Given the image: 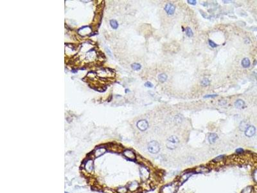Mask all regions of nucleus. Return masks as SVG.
Listing matches in <instances>:
<instances>
[{
	"mask_svg": "<svg viewBox=\"0 0 257 193\" xmlns=\"http://www.w3.org/2000/svg\"><path fill=\"white\" fill-rule=\"evenodd\" d=\"M179 140L178 138L175 136H171L167 140V142L166 146L167 148L170 149H174L177 147V145L179 144Z\"/></svg>",
	"mask_w": 257,
	"mask_h": 193,
	"instance_id": "1",
	"label": "nucleus"
},
{
	"mask_svg": "<svg viewBox=\"0 0 257 193\" xmlns=\"http://www.w3.org/2000/svg\"><path fill=\"white\" fill-rule=\"evenodd\" d=\"M148 150L151 153L156 154L160 150V146L157 141L153 140L150 142L148 144Z\"/></svg>",
	"mask_w": 257,
	"mask_h": 193,
	"instance_id": "2",
	"label": "nucleus"
},
{
	"mask_svg": "<svg viewBox=\"0 0 257 193\" xmlns=\"http://www.w3.org/2000/svg\"><path fill=\"white\" fill-rule=\"evenodd\" d=\"M137 127L139 130H141L142 131H144L148 128L149 127V124L147 122V121L145 120H141L138 121L137 122Z\"/></svg>",
	"mask_w": 257,
	"mask_h": 193,
	"instance_id": "3",
	"label": "nucleus"
},
{
	"mask_svg": "<svg viewBox=\"0 0 257 193\" xmlns=\"http://www.w3.org/2000/svg\"><path fill=\"white\" fill-rule=\"evenodd\" d=\"M84 168H85L86 171L87 172H90V173H91V172L93 171V168H94L93 160H87V162H86L85 165H84Z\"/></svg>",
	"mask_w": 257,
	"mask_h": 193,
	"instance_id": "4",
	"label": "nucleus"
},
{
	"mask_svg": "<svg viewBox=\"0 0 257 193\" xmlns=\"http://www.w3.org/2000/svg\"><path fill=\"white\" fill-rule=\"evenodd\" d=\"M139 172H140V176L143 180H146L149 178V172L148 170L145 167H142L139 169Z\"/></svg>",
	"mask_w": 257,
	"mask_h": 193,
	"instance_id": "5",
	"label": "nucleus"
},
{
	"mask_svg": "<svg viewBox=\"0 0 257 193\" xmlns=\"http://www.w3.org/2000/svg\"><path fill=\"white\" fill-rule=\"evenodd\" d=\"M175 7L172 3H167L165 7V10L168 15H172L175 12Z\"/></svg>",
	"mask_w": 257,
	"mask_h": 193,
	"instance_id": "6",
	"label": "nucleus"
},
{
	"mask_svg": "<svg viewBox=\"0 0 257 193\" xmlns=\"http://www.w3.org/2000/svg\"><path fill=\"white\" fill-rule=\"evenodd\" d=\"M255 132H256L255 127L253 126H249L245 131V134L247 137H251L255 134Z\"/></svg>",
	"mask_w": 257,
	"mask_h": 193,
	"instance_id": "7",
	"label": "nucleus"
},
{
	"mask_svg": "<svg viewBox=\"0 0 257 193\" xmlns=\"http://www.w3.org/2000/svg\"><path fill=\"white\" fill-rule=\"evenodd\" d=\"M123 155L125 156L127 159L130 160H132V161L135 160V158H136V156H135L134 152H132V151L129 150V149H127V150L123 151Z\"/></svg>",
	"mask_w": 257,
	"mask_h": 193,
	"instance_id": "8",
	"label": "nucleus"
},
{
	"mask_svg": "<svg viewBox=\"0 0 257 193\" xmlns=\"http://www.w3.org/2000/svg\"><path fill=\"white\" fill-rule=\"evenodd\" d=\"M106 152V149L104 148V147H100V148L97 149L95 151H94V156L95 158H98V157H100V156H102V155H104V153Z\"/></svg>",
	"mask_w": 257,
	"mask_h": 193,
	"instance_id": "9",
	"label": "nucleus"
},
{
	"mask_svg": "<svg viewBox=\"0 0 257 193\" xmlns=\"http://www.w3.org/2000/svg\"><path fill=\"white\" fill-rule=\"evenodd\" d=\"M235 106L238 109H242L245 106V102L242 99H238L235 102Z\"/></svg>",
	"mask_w": 257,
	"mask_h": 193,
	"instance_id": "10",
	"label": "nucleus"
},
{
	"mask_svg": "<svg viewBox=\"0 0 257 193\" xmlns=\"http://www.w3.org/2000/svg\"><path fill=\"white\" fill-rule=\"evenodd\" d=\"M138 187H139V184H138V183L137 181H133L132 183H131V184L129 185V189L131 191L133 192V191H136L137 189H138Z\"/></svg>",
	"mask_w": 257,
	"mask_h": 193,
	"instance_id": "11",
	"label": "nucleus"
},
{
	"mask_svg": "<svg viewBox=\"0 0 257 193\" xmlns=\"http://www.w3.org/2000/svg\"><path fill=\"white\" fill-rule=\"evenodd\" d=\"M218 138V136L215 133H211L208 137V141L210 142V144H213L215 143L217 139Z\"/></svg>",
	"mask_w": 257,
	"mask_h": 193,
	"instance_id": "12",
	"label": "nucleus"
},
{
	"mask_svg": "<svg viewBox=\"0 0 257 193\" xmlns=\"http://www.w3.org/2000/svg\"><path fill=\"white\" fill-rule=\"evenodd\" d=\"M174 187L172 185L165 187L163 189V193H174Z\"/></svg>",
	"mask_w": 257,
	"mask_h": 193,
	"instance_id": "13",
	"label": "nucleus"
},
{
	"mask_svg": "<svg viewBox=\"0 0 257 193\" xmlns=\"http://www.w3.org/2000/svg\"><path fill=\"white\" fill-rule=\"evenodd\" d=\"M250 64H251V63H250L249 59H248V58L245 57V58L242 59V66L244 68H246L249 67Z\"/></svg>",
	"mask_w": 257,
	"mask_h": 193,
	"instance_id": "14",
	"label": "nucleus"
},
{
	"mask_svg": "<svg viewBox=\"0 0 257 193\" xmlns=\"http://www.w3.org/2000/svg\"><path fill=\"white\" fill-rule=\"evenodd\" d=\"M158 80H159V82H161V83H164V82H165V81L167 80V76L164 73H160V74L158 76Z\"/></svg>",
	"mask_w": 257,
	"mask_h": 193,
	"instance_id": "15",
	"label": "nucleus"
},
{
	"mask_svg": "<svg viewBox=\"0 0 257 193\" xmlns=\"http://www.w3.org/2000/svg\"><path fill=\"white\" fill-rule=\"evenodd\" d=\"M248 127H249L248 122H246V121H242V122H241V124L239 126V128H240V130L241 131H245Z\"/></svg>",
	"mask_w": 257,
	"mask_h": 193,
	"instance_id": "16",
	"label": "nucleus"
},
{
	"mask_svg": "<svg viewBox=\"0 0 257 193\" xmlns=\"http://www.w3.org/2000/svg\"><path fill=\"white\" fill-rule=\"evenodd\" d=\"M110 25H111V27L114 29H116L118 28V23L117 21L114 20V19H111L110 21Z\"/></svg>",
	"mask_w": 257,
	"mask_h": 193,
	"instance_id": "17",
	"label": "nucleus"
},
{
	"mask_svg": "<svg viewBox=\"0 0 257 193\" xmlns=\"http://www.w3.org/2000/svg\"><path fill=\"white\" fill-rule=\"evenodd\" d=\"M193 173H191V172H187V173H185L181 177V180H182V181L184 182L186 180H187L188 178L189 177L192 175Z\"/></svg>",
	"mask_w": 257,
	"mask_h": 193,
	"instance_id": "18",
	"label": "nucleus"
},
{
	"mask_svg": "<svg viewBox=\"0 0 257 193\" xmlns=\"http://www.w3.org/2000/svg\"><path fill=\"white\" fill-rule=\"evenodd\" d=\"M196 171H197V172H204V173L209 172V169H208V168H206V167H198V169H196Z\"/></svg>",
	"mask_w": 257,
	"mask_h": 193,
	"instance_id": "19",
	"label": "nucleus"
},
{
	"mask_svg": "<svg viewBox=\"0 0 257 193\" xmlns=\"http://www.w3.org/2000/svg\"><path fill=\"white\" fill-rule=\"evenodd\" d=\"M131 67H132V68L133 69V70H140L141 68H142V66L138 63H133L132 65H131Z\"/></svg>",
	"mask_w": 257,
	"mask_h": 193,
	"instance_id": "20",
	"label": "nucleus"
},
{
	"mask_svg": "<svg viewBox=\"0 0 257 193\" xmlns=\"http://www.w3.org/2000/svg\"><path fill=\"white\" fill-rule=\"evenodd\" d=\"M186 35L188 36V37H192L193 36V32H192V29L190 27H187V28H186Z\"/></svg>",
	"mask_w": 257,
	"mask_h": 193,
	"instance_id": "21",
	"label": "nucleus"
},
{
	"mask_svg": "<svg viewBox=\"0 0 257 193\" xmlns=\"http://www.w3.org/2000/svg\"><path fill=\"white\" fill-rule=\"evenodd\" d=\"M210 81L208 79H204L202 81H201V84L203 85V86H207L208 85L210 84Z\"/></svg>",
	"mask_w": 257,
	"mask_h": 193,
	"instance_id": "22",
	"label": "nucleus"
},
{
	"mask_svg": "<svg viewBox=\"0 0 257 193\" xmlns=\"http://www.w3.org/2000/svg\"><path fill=\"white\" fill-rule=\"evenodd\" d=\"M117 192L118 193H126L127 192V189L125 187H120L118 189Z\"/></svg>",
	"mask_w": 257,
	"mask_h": 193,
	"instance_id": "23",
	"label": "nucleus"
},
{
	"mask_svg": "<svg viewBox=\"0 0 257 193\" xmlns=\"http://www.w3.org/2000/svg\"><path fill=\"white\" fill-rule=\"evenodd\" d=\"M209 45H210V46L212 48H215L217 46V44H215L213 41H212V40H209Z\"/></svg>",
	"mask_w": 257,
	"mask_h": 193,
	"instance_id": "24",
	"label": "nucleus"
},
{
	"mask_svg": "<svg viewBox=\"0 0 257 193\" xmlns=\"http://www.w3.org/2000/svg\"><path fill=\"white\" fill-rule=\"evenodd\" d=\"M145 86L146 87H148V88L153 87V84H152L151 83H150V82H147V83L145 84Z\"/></svg>",
	"mask_w": 257,
	"mask_h": 193,
	"instance_id": "25",
	"label": "nucleus"
},
{
	"mask_svg": "<svg viewBox=\"0 0 257 193\" xmlns=\"http://www.w3.org/2000/svg\"><path fill=\"white\" fill-rule=\"evenodd\" d=\"M188 3L189 4H191V5H196L197 1H196V0H188Z\"/></svg>",
	"mask_w": 257,
	"mask_h": 193,
	"instance_id": "26",
	"label": "nucleus"
},
{
	"mask_svg": "<svg viewBox=\"0 0 257 193\" xmlns=\"http://www.w3.org/2000/svg\"><path fill=\"white\" fill-rule=\"evenodd\" d=\"M251 193V188L250 187H248V188L245 189L244 191H243L242 193Z\"/></svg>",
	"mask_w": 257,
	"mask_h": 193,
	"instance_id": "27",
	"label": "nucleus"
},
{
	"mask_svg": "<svg viewBox=\"0 0 257 193\" xmlns=\"http://www.w3.org/2000/svg\"><path fill=\"white\" fill-rule=\"evenodd\" d=\"M217 95H206L204 96V98H211V97H215L217 96Z\"/></svg>",
	"mask_w": 257,
	"mask_h": 193,
	"instance_id": "28",
	"label": "nucleus"
},
{
	"mask_svg": "<svg viewBox=\"0 0 257 193\" xmlns=\"http://www.w3.org/2000/svg\"><path fill=\"white\" fill-rule=\"evenodd\" d=\"M236 152L237 153H242L244 152V150L242 148H238L236 150Z\"/></svg>",
	"mask_w": 257,
	"mask_h": 193,
	"instance_id": "29",
	"label": "nucleus"
},
{
	"mask_svg": "<svg viewBox=\"0 0 257 193\" xmlns=\"http://www.w3.org/2000/svg\"><path fill=\"white\" fill-rule=\"evenodd\" d=\"M255 181L257 182V171L255 172Z\"/></svg>",
	"mask_w": 257,
	"mask_h": 193,
	"instance_id": "30",
	"label": "nucleus"
},
{
	"mask_svg": "<svg viewBox=\"0 0 257 193\" xmlns=\"http://www.w3.org/2000/svg\"><path fill=\"white\" fill-rule=\"evenodd\" d=\"M71 72H73V73H76V72H77V70H71Z\"/></svg>",
	"mask_w": 257,
	"mask_h": 193,
	"instance_id": "31",
	"label": "nucleus"
}]
</instances>
